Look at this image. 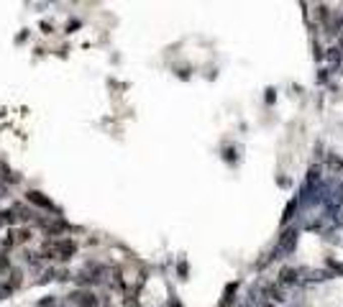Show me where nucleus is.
<instances>
[{"label": "nucleus", "mask_w": 343, "mask_h": 307, "mask_svg": "<svg viewBox=\"0 0 343 307\" xmlns=\"http://www.w3.org/2000/svg\"><path fill=\"white\" fill-rule=\"evenodd\" d=\"M279 282H282V284H295V282H297V269L284 266L282 272H279Z\"/></svg>", "instance_id": "nucleus-2"}, {"label": "nucleus", "mask_w": 343, "mask_h": 307, "mask_svg": "<svg viewBox=\"0 0 343 307\" xmlns=\"http://www.w3.org/2000/svg\"><path fill=\"white\" fill-rule=\"evenodd\" d=\"M295 246H297V230H295V228H287L284 233L279 236V241H277L274 259H284V256H289V253L295 251Z\"/></svg>", "instance_id": "nucleus-1"}, {"label": "nucleus", "mask_w": 343, "mask_h": 307, "mask_svg": "<svg viewBox=\"0 0 343 307\" xmlns=\"http://www.w3.org/2000/svg\"><path fill=\"white\" fill-rule=\"evenodd\" d=\"M264 307H274V304H272V302H269V304H264Z\"/></svg>", "instance_id": "nucleus-12"}, {"label": "nucleus", "mask_w": 343, "mask_h": 307, "mask_svg": "<svg viewBox=\"0 0 343 307\" xmlns=\"http://www.w3.org/2000/svg\"><path fill=\"white\" fill-rule=\"evenodd\" d=\"M8 292H11V287H0V299H3V297H6Z\"/></svg>", "instance_id": "nucleus-8"}, {"label": "nucleus", "mask_w": 343, "mask_h": 307, "mask_svg": "<svg viewBox=\"0 0 343 307\" xmlns=\"http://www.w3.org/2000/svg\"><path fill=\"white\" fill-rule=\"evenodd\" d=\"M328 59H330L333 64H338V62H340V49H328Z\"/></svg>", "instance_id": "nucleus-6"}, {"label": "nucleus", "mask_w": 343, "mask_h": 307, "mask_svg": "<svg viewBox=\"0 0 343 307\" xmlns=\"http://www.w3.org/2000/svg\"><path fill=\"white\" fill-rule=\"evenodd\" d=\"M340 54H343V36H340Z\"/></svg>", "instance_id": "nucleus-11"}, {"label": "nucleus", "mask_w": 343, "mask_h": 307, "mask_svg": "<svg viewBox=\"0 0 343 307\" xmlns=\"http://www.w3.org/2000/svg\"><path fill=\"white\" fill-rule=\"evenodd\" d=\"M236 289H238V284H236V282L225 287V294H223V299H220V307H228V304H231V299H233Z\"/></svg>", "instance_id": "nucleus-4"}, {"label": "nucleus", "mask_w": 343, "mask_h": 307, "mask_svg": "<svg viewBox=\"0 0 343 307\" xmlns=\"http://www.w3.org/2000/svg\"><path fill=\"white\" fill-rule=\"evenodd\" d=\"M328 164H330V169H335V172H340V169H343V162H340L338 157H330V159H328Z\"/></svg>", "instance_id": "nucleus-7"}, {"label": "nucleus", "mask_w": 343, "mask_h": 307, "mask_svg": "<svg viewBox=\"0 0 343 307\" xmlns=\"http://www.w3.org/2000/svg\"><path fill=\"white\" fill-rule=\"evenodd\" d=\"M28 200H31V202H36V205H41V208H46V210H54V205L41 195V192H28Z\"/></svg>", "instance_id": "nucleus-3"}, {"label": "nucleus", "mask_w": 343, "mask_h": 307, "mask_svg": "<svg viewBox=\"0 0 343 307\" xmlns=\"http://www.w3.org/2000/svg\"><path fill=\"white\" fill-rule=\"evenodd\" d=\"M335 223H338V225H343V210H340V213L335 215Z\"/></svg>", "instance_id": "nucleus-9"}, {"label": "nucleus", "mask_w": 343, "mask_h": 307, "mask_svg": "<svg viewBox=\"0 0 343 307\" xmlns=\"http://www.w3.org/2000/svg\"><path fill=\"white\" fill-rule=\"evenodd\" d=\"M295 210H297V202H295V200H289V202H287V208H284V215H282V220L287 223V220L292 218V213H295Z\"/></svg>", "instance_id": "nucleus-5"}, {"label": "nucleus", "mask_w": 343, "mask_h": 307, "mask_svg": "<svg viewBox=\"0 0 343 307\" xmlns=\"http://www.w3.org/2000/svg\"><path fill=\"white\" fill-rule=\"evenodd\" d=\"M0 197H6V184H0Z\"/></svg>", "instance_id": "nucleus-10"}]
</instances>
